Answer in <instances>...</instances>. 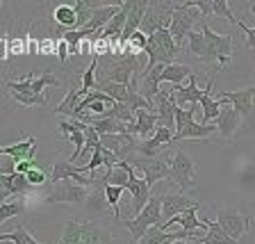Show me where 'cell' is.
I'll list each match as a JSON object with an SVG mask.
<instances>
[{"instance_id":"cell-41","label":"cell","mask_w":255,"mask_h":244,"mask_svg":"<svg viewBox=\"0 0 255 244\" xmlns=\"http://www.w3.org/2000/svg\"><path fill=\"white\" fill-rule=\"evenodd\" d=\"M48 85H53V87L59 85V78H57V75H55L50 69L43 71L39 78H34V85H32V89H34V94H37L39 98H43V89H46Z\"/></svg>"},{"instance_id":"cell-24","label":"cell","mask_w":255,"mask_h":244,"mask_svg":"<svg viewBox=\"0 0 255 244\" xmlns=\"http://www.w3.org/2000/svg\"><path fill=\"white\" fill-rule=\"evenodd\" d=\"M50 18H53L59 27H66V32L78 30V11H75V7L71 5V2L57 5L53 9V14H50Z\"/></svg>"},{"instance_id":"cell-7","label":"cell","mask_w":255,"mask_h":244,"mask_svg":"<svg viewBox=\"0 0 255 244\" xmlns=\"http://www.w3.org/2000/svg\"><path fill=\"white\" fill-rule=\"evenodd\" d=\"M32 85H34V73H27L25 78H21V80H7L5 89L9 91V96L18 105H25V107L46 105V98H39V96L34 94V89H32Z\"/></svg>"},{"instance_id":"cell-29","label":"cell","mask_w":255,"mask_h":244,"mask_svg":"<svg viewBox=\"0 0 255 244\" xmlns=\"http://www.w3.org/2000/svg\"><path fill=\"white\" fill-rule=\"evenodd\" d=\"M214 133H219L217 126H205V123L191 121L185 130L173 135V142H180V139H207V137H212Z\"/></svg>"},{"instance_id":"cell-1","label":"cell","mask_w":255,"mask_h":244,"mask_svg":"<svg viewBox=\"0 0 255 244\" xmlns=\"http://www.w3.org/2000/svg\"><path fill=\"white\" fill-rule=\"evenodd\" d=\"M203 34H205V57L203 64H214V69H226L233 59V37L230 34H217L212 27L203 23Z\"/></svg>"},{"instance_id":"cell-26","label":"cell","mask_w":255,"mask_h":244,"mask_svg":"<svg viewBox=\"0 0 255 244\" xmlns=\"http://www.w3.org/2000/svg\"><path fill=\"white\" fill-rule=\"evenodd\" d=\"M82 98H85L82 89L73 85L69 91H66V96H64V101L59 103L57 107H55V112H57V114H62V117L75 119V112H78V105H80V101H82Z\"/></svg>"},{"instance_id":"cell-37","label":"cell","mask_w":255,"mask_h":244,"mask_svg":"<svg viewBox=\"0 0 255 244\" xmlns=\"http://www.w3.org/2000/svg\"><path fill=\"white\" fill-rule=\"evenodd\" d=\"M126 23H128V11H126V7H121V11H119V14L114 16L110 23H107L105 30H103V37H105V39L121 37L123 30H126Z\"/></svg>"},{"instance_id":"cell-13","label":"cell","mask_w":255,"mask_h":244,"mask_svg":"<svg viewBox=\"0 0 255 244\" xmlns=\"http://www.w3.org/2000/svg\"><path fill=\"white\" fill-rule=\"evenodd\" d=\"M85 128H87V123H82V121H78V119H62L59 121V130H62V135H66L69 137V142L75 146V151H73V155H71V162H75V160L82 155V151H85Z\"/></svg>"},{"instance_id":"cell-32","label":"cell","mask_w":255,"mask_h":244,"mask_svg":"<svg viewBox=\"0 0 255 244\" xmlns=\"http://www.w3.org/2000/svg\"><path fill=\"white\" fill-rule=\"evenodd\" d=\"M96 89L107 94L114 103H128V85H119V82H110V80H98Z\"/></svg>"},{"instance_id":"cell-16","label":"cell","mask_w":255,"mask_h":244,"mask_svg":"<svg viewBox=\"0 0 255 244\" xmlns=\"http://www.w3.org/2000/svg\"><path fill=\"white\" fill-rule=\"evenodd\" d=\"M27 176L23 174H0V190H2V201H9L14 197H25L30 192Z\"/></svg>"},{"instance_id":"cell-48","label":"cell","mask_w":255,"mask_h":244,"mask_svg":"<svg viewBox=\"0 0 255 244\" xmlns=\"http://www.w3.org/2000/svg\"><path fill=\"white\" fill-rule=\"evenodd\" d=\"M39 55H57V41L53 37H43L39 46Z\"/></svg>"},{"instance_id":"cell-40","label":"cell","mask_w":255,"mask_h":244,"mask_svg":"<svg viewBox=\"0 0 255 244\" xmlns=\"http://www.w3.org/2000/svg\"><path fill=\"white\" fill-rule=\"evenodd\" d=\"M126 187L121 185H105V197H107V206L112 208L114 219H121V210H119V203H121V194Z\"/></svg>"},{"instance_id":"cell-51","label":"cell","mask_w":255,"mask_h":244,"mask_svg":"<svg viewBox=\"0 0 255 244\" xmlns=\"http://www.w3.org/2000/svg\"><path fill=\"white\" fill-rule=\"evenodd\" d=\"M171 244H189L187 240H175V242H171Z\"/></svg>"},{"instance_id":"cell-18","label":"cell","mask_w":255,"mask_h":244,"mask_svg":"<svg viewBox=\"0 0 255 244\" xmlns=\"http://www.w3.org/2000/svg\"><path fill=\"white\" fill-rule=\"evenodd\" d=\"M173 135H175L173 130L157 126V130H155L153 137L146 139V142H141L137 146V153L143 155V158H155V155H157V151L162 149V146H166V144L173 142Z\"/></svg>"},{"instance_id":"cell-35","label":"cell","mask_w":255,"mask_h":244,"mask_svg":"<svg viewBox=\"0 0 255 244\" xmlns=\"http://www.w3.org/2000/svg\"><path fill=\"white\" fill-rule=\"evenodd\" d=\"M0 242H11V244H41L25 226H16L11 233H2L0 235Z\"/></svg>"},{"instance_id":"cell-12","label":"cell","mask_w":255,"mask_h":244,"mask_svg":"<svg viewBox=\"0 0 255 244\" xmlns=\"http://www.w3.org/2000/svg\"><path fill=\"white\" fill-rule=\"evenodd\" d=\"M123 187H126V190H130V194H132V215L137 217L143 208L148 206L150 199H153V194H150V190H153V187L143 181V178H137V176H134V171L130 174V178H128V183Z\"/></svg>"},{"instance_id":"cell-50","label":"cell","mask_w":255,"mask_h":244,"mask_svg":"<svg viewBox=\"0 0 255 244\" xmlns=\"http://www.w3.org/2000/svg\"><path fill=\"white\" fill-rule=\"evenodd\" d=\"M39 46H41V41H37V39L30 34V39H27V53H30V55H37L39 53Z\"/></svg>"},{"instance_id":"cell-19","label":"cell","mask_w":255,"mask_h":244,"mask_svg":"<svg viewBox=\"0 0 255 244\" xmlns=\"http://www.w3.org/2000/svg\"><path fill=\"white\" fill-rule=\"evenodd\" d=\"M155 130H157V114L150 110H137V121L130 126V135L146 142L155 135Z\"/></svg>"},{"instance_id":"cell-28","label":"cell","mask_w":255,"mask_h":244,"mask_svg":"<svg viewBox=\"0 0 255 244\" xmlns=\"http://www.w3.org/2000/svg\"><path fill=\"white\" fill-rule=\"evenodd\" d=\"M196 210H198V206H196V208H189L187 213L178 215L175 219H171V222H164L162 226H159V229L166 231V229L171 226V224H180V229H182V231H198V229H205V222H203V219H198Z\"/></svg>"},{"instance_id":"cell-23","label":"cell","mask_w":255,"mask_h":244,"mask_svg":"<svg viewBox=\"0 0 255 244\" xmlns=\"http://www.w3.org/2000/svg\"><path fill=\"white\" fill-rule=\"evenodd\" d=\"M34 151H37V146H34V137H27L18 144L2 146V149H0V155H9L11 162L18 165L21 160H34Z\"/></svg>"},{"instance_id":"cell-17","label":"cell","mask_w":255,"mask_h":244,"mask_svg":"<svg viewBox=\"0 0 255 244\" xmlns=\"http://www.w3.org/2000/svg\"><path fill=\"white\" fill-rule=\"evenodd\" d=\"M203 94H205V89H198L196 73H191L187 87H173V89H171V101L180 107H185V105L191 107V105H198V103H201Z\"/></svg>"},{"instance_id":"cell-38","label":"cell","mask_w":255,"mask_h":244,"mask_svg":"<svg viewBox=\"0 0 255 244\" xmlns=\"http://www.w3.org/2000/svg\"><path fill=\"white\" fill-rule=\"evenodd\" d=\"M187 50L196 59L203 62V57H205V34H203V30L189 32V37H187Z\"/></svg>"},{"instance_id":"cell-42","label":"cell","mask_w":255,"mask_h":244,"mask_svg":"<svg viewBox=\"0 0 255 244\" xmlns=\"http://www.w3.org/2000/svg\"><path fill=\"white\" fill-rule=\"evenodd\" d=\"M173 117H175V133H180V130H185V128L194 121V110H185V107L173 103Z\"/></svg>"},{"instance_id":"cell-45","label":"cell","mask_w":255,"mask_h":244,"mask_svg":"<svg viewBox=\"0 0 255 244\" xmlns=\"http://www.w3.org/2000/svg\"><path fill=\"white\" fill-rule=\"evenodd\" d=\"M98 146H101V133L94 126H87L85 128V151H96Z\"/></svg>"},{"instance_id":"cell-47","label":"cell","mask_w":255,"mask_h":244,"mask_svg":"<svg viewBox=\"0 0 255 244\" xmlns=\"http://www.w3.org/2000/svg\"><path fill=\"white\" fill-rule=\"evenodd\" d=\"M251 11L255 14V5H251ZM237 25H239V30H242V32L246 34V46H249L251 50H255V25H253V27H249L246 23H242V21H239Z\"/></svg>"},{"instance_id":"cell-46","label":"cell","mask_w":255,"mask_h":244,"mask_svg":"<svg viewBox=\"0 0 255 244\" xmlns=\"http://www.w3.org/2000/svg\"><path fill=\"white\" fill-rule=\"evenodd\" d=\"M27 176V183H30L32 187H41V185H46L48 183V174L41 169V167H34V169L30 171V174H25Z\"/></svg>"},{"instance_id":"cell-33","label":"cell","mask_w":255,"mask_h":244,"mask_svg":"<svg viewBox=\"0 0 255 244\" xmlns=\"http://www.w3.org/2000/svg\"><path fill=\"white\" fill-rule=\"evenodd\" d=\"M27 39H30V32H23L21 37H9L7 34V59L5 62H9V59L18 57V55H30L27 53Z\"/></svg>"},{"instance_id":"cell-22","label":"cell","mask_w":255,"mask_h":244,"mask_svg":"<svg viewBox=\"0 0 255 244\" xmlns=\"http://www.w3.org/2000/svg\"><path fill=\"white\" fill-rule=\"evenodd\" d=\"M239 119H242V114H239V112L235 110L233 105H223L221 114H219V119H217V130H219V135H221L223 139L233 137L235 130L239 128Z\"/></svg>"},{"instance_id":"cell-10","label":"cell","mask_w":255,"mask_h":244,"mask_svg":"<svg viewBox=\"0 0 255 244\" xmlns=\"http://www.w3.org/2000/svg\"><path fill=\"white\" fill-rule=\"evenodd\" d=\"M217 222L235 242H237L239 238H244L251 229V217L244 213H239V210H219Z\"/></svg>"},{"instance_id":"cell-11","label":"cell","mask_w":255,"mask_h":244,"mask_svg":"<svg viewBox=\"0 0 255 244\" xmlns=\"http://www.w3.org/2000/svg\"><path fill=\"white\" fill-rule=\"evenodd\" d=\"M134 167L143 174V181L148 183L150 187L159 181H166L171 174L169 158L164 160V158H143V155H139V160H134Z\"/></svg>"},{"instance_id":"cell-30","label":"cell","mask_w":255,"mask_h":244,"mask_svg":"<svg viewBox=\"0 0 255 244\" xmlns=\"http://www.w3.org/2000/svg\"><path fill=\"white\" fill-rule=\"evenodd\" d=\"M57 244H87V238H85V222H66L62 231V238H59Z\"/></svg>"},{"instance_id":"cell-27","label":"cell","mask_w":255,"mask_h":244,"mask_svg":"<svg viewBox=\"0 0 255 244\" xmlns=\"http://www.w3.org/2000/svg\"><path fill=\"white\" fill-rule=\"evenodd\" d=\"M191 69L187 64H164L162 66V73H159V82H171L173 87H180L182 80H189Z\"/></svg>"},{"instance_id":"cell-36","label":"cell","mask_w":255,"mask_h":244,"mask_svg":"<svg viewBox=\"0 0 255 244\" xmlns=\"http://www.w3.org/2000/svg\"><path fill=\"white\" fill-rule=\"evenodd\" d=\"M175 240H178V233H169V231H162L159 226H153L137 244H171Z\"/></svg>"},{"instance_id":"cell-15","label":"cell","mask_w":255,"mask_h":244,"mask_svg":"<svg viewBox=\"0 0 255 244\" xmlns=\"http://www.w3.org/2000/svg\"><path fill=\"white\" fill-rule=\"evenodd\" d=\"M159 199H162V215H164L166 222H171V219H175L178 215L187 213L189 208L198 206V201H191L185 194H164V192H162Z\"/></svg>"},{"instance_id":"cell-44","label":"cell","mask_w":255,"mask_h":244,"mask_svg":"<svg viewBox=\"0 0 255 244\" xmlns=\"http://www.w3.org/2000/svg\"><path fill=\"white\" fill-rule=\"evenodd\" d=\"M105 153H107V149H105V146H103V144H101V146H98V149H96L94 151V155H91V160H89V162H87V174H94V171L96 169H98V167H105Z\"/></svg>"},{"instance_id":"cell-25","label":"cell","mask_w":255,"mask_h":244,"mask_svg":"<svg viewBox=\"0 0 255 244\" xmlns=\"http://www.w3.org/2000/svg\"><path fill=\"white\" fill-rule=\"evenodd\" d=\"M203 222H205L207 233L198 240V244H237L221 226H219L217 219H203Z\"/></svg>"},{"instance_id":"cell-6","label":"cell","mask_w":255,"mask_h":244,"mask_svg":"<svg viewBox=\"0 0 255 244\" xmlns=\"http://www.w3.org/2000/svg\"><path fill=\"white\" fill-rule=\"evenodd\" d=\"M173 14H175V2H150L146 18L141 23V32L146 37H150L157 30H169Z\"/></svg>"},{"instance_id":"cell-14","label":"cell","mask_w":255,"mask_h":244,"mask_svg":"<svg viewBox=\"0 0 255 244\" xmlns=\"http://www.w3.org/2000/svg\"><path fill=\"white\" fill-rule=\"evenodd\" d=\"M101 144L107 151H112V153L117 155L121 162H126L128 155L132 153V151H137V146H139L132 135H101Z\"/></svg>"},{"instance_id":"cell-2","label":"cell","mask_w":255,"mask_h":244,"mask_svg":"<svg viewBox=\"0 0 255 244\" xmlns=\"http://www.w3.org/2000/svg\"><path fill=\"white\" fill-rule=\"evenodd\" d=\"M162 224H164V215H162V199H159V194H153L148 206L143 208L134 219H123V226L128 229L132 242H139L153 226H162Z\"/></svg>"},{"instance_id":"cell-3","label":"cell","mask_w":255,"mask_h":244,"mask_svg":"<svg viewBox=\"0 0 255 244\" xmlns=\"http://www.w3.org/2000/svg\"><path fill=\"white\" fill-rule=\"evenodd\" d=\"M180 53V46L173 41L169 30H157L155 34L148 37V46H146V69L143 71H153L159 64H173V57Z\"/></svg>"},{"instance_id":"cell-5","label":"cell","mask_w":255,"mask_h":244,"mask_svg":"<svg viewBox=\"0 0 255 244\" xmlns=\"http://www.w3.org/2000/svg\"><path fill=\"white\" fill-rule=\"evenodd\" d=\"M201 18L203 16L198 9L187 7L185 2H175V14H173L171 25H169V32H171V37H173V41L180 46L182 39L189 37V32H194V25H196Z\"/></svg>"},{"instance_id":"cell-9","label":"cell","mask_w":255,"mask_h":244,"mask_svg":"<svg viewBox=\"0 0 255 244\" xmlns=\"http://www.w3.org/2000/svg\"><path fill=\"white\" fill-rule=\"evenodd\" d=\"M89 199V190L85 185H78L75 181H62L53 187V192H48L46 203H82Z\"/></svg>"},{"instance_id":"cell-8","label":"cell","mask_w":255,"mask_h":244,"mask_svg":"<svg viewBox=\"0 0 255 244\" xmlns=\"http://www.w3.org/2000/svg\"><path fill=\"white\" fill-rule=\"evenodd\" d=\"M87 167H75L71 160H57L53 165V169H50V183L53 185H57V183L62 181H75L78 185H85V187H94L96 178H87Z\"/></svg>"},{"instance_id":"cell-34","label":"cell","mask_w":255,"mask_h":244,"mask_svg":"<svg viewBox=\"0 0 255 244\" xmlns=\"http://www.w3.org/2000/svg\"><path fill=\"white\" fill-rule=\"evenodd\" d=\"M25 197H14L9 201H2L0 206V222H9L11 217H18L21 213H25Z\"/></svg>"},{"instance_id":"cell-49","label":"cell","mask_w":255,"mask_h":244,"mask_svg":"<svg viewBox=\"0 0 255 244\" xmlns=\"http://www.w3.org/2000/svg\"><path fill=\"white\" fill-rule=\"evenodd\" d=\"M57 57H59V62H62V64L71 57V46H69V41H66V39H59V41H57Z\"/></svg>"},{"instance_id":"cell-43","label":"cell","mask_w":255,"mask_h":244,"mask_svg":"<svg viewBox=\"0 0 255 244\" xmlns=\"http://www.w3.org/2000/svg\"><path fill=\"white\" fill-rule=\"evenodd\" d=\"M212 14L217 16H223L228 23H233V25H237V18H235V14L230 11V5H228V0H212Z\"/></svg>"},{"instance_id":"cell-39","label":"cell","mask_w":255,"mask_h":244,"mask_svg":"<svg viewBox=\"0 0 255 244\" xmlns=\"http://www.w3.org/2000/svg\"><path fill=\"white\" fill-rule=\"evenodd\" d=\"M98 64H101V57L91 59V64L85 69V73H82V85H80V89H82V94H91V87H96V82H98V78H96V69H98Z\"/></svg>"},{"instance_id":"cell-4","label":"cell","mask_w":255,"mask_h":244,"mask_svg":"<svg viewBox=\"0 0 255 244\" xmlns=\"http://www.w3.org/2000/svg\"><path fill=\"white\" fill-rule=\"evenodd\" d=\"M169 181L173 185H178V190L187 192V190H194L198 185V176H196V169H194V162L191 158L185 153V151H173L169 155Z\"/></svg>"},{"instance_id":"cell-31","label":"cell","mask_w":255,"mask_h":244,"mask_svg":"<svg viewBox=\"0 0 255 244\" xmlns=\"http://www.w3.org/2000/svg\"><path fill=\"white\" fill-rule=\"evenodd\" d=\"M85 238L87 244H112L110 231L98 222H85Z\"/></svg>"},{"instance_id":"cell-21","label":"cell","mask_w":255,"mask_h":244,"mask_svg":"<svg viewBox=\"0 0 255 244\" xmlns=\"http://www.w3.org/2000/svg\"><path fill=\"white\" fill-rule=\"evenodd\" d=\"M212 82H214V78L210 75V78H207V85H205V94H203V98H201L203 123H205V126H210L212 119H219V114H221V110H223V98H214L212 96Z\"/></svg>"},{"instance_id":"cell-20","label":"cell","mask_w":255,"mask_h":244,"mask_svg":"<svg viewBox=\"0 0 255 244\" xmlns=\"http://www.w3.org/2000/svg\"><path fill=\"white\" fill-rule=\"evenodd\" d=\"M253 96H255V85L246 87V89H239V91H223L219 98L230 101L233 103V107L242 114V117H249L251 110H253Z\"/></svg>"}]
</instances>
